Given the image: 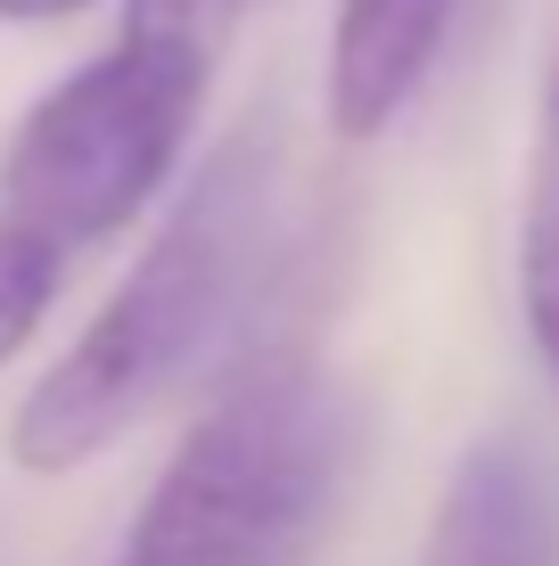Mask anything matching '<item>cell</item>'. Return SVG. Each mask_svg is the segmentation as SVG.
Segmentation results:
<instances>
[{
	"instance_id": "1",
	"label": "cell",
	"mask_w": 559,
	"mask_h": 566,
	"mask_svg": "<svg viewBox=\"0 0 559 566\" xmlns=\"http://www.w3.org/2000/svg\"><path fill=\"white\" fill-rule=\"evenodd\" d=\"M280 247L288 156L280 132L256 115L222 148H206L189 189H173L157 239L132 255V271L74 328L66 354L25 386L9 419V460L25 476H74L115 452L141 419H157L173 395L206 386L239 354Z\"/></svg>"
},
{
	"instance_id": "2",
	"label": "cell",
	"mask_w": 559,
	"mask_h": 566,
	"mask_svg": "<svg viewBox=\"0 0 559 566\" xmlns=\"http://www.w3.org/2000/svg\"><path fill=\"white\" fill-rule=\"evenodd\" d=\"M362 460V402L313 361L215 386L157 468L115 566H304Z\"/></svg>"
},
{
	"instance_id": "3",
	"label": "cell",
	"mask_w": 559,
	"mask_h": 566,
	"mask_svg": "<svg viewBox=\"0 0 559 566\" xmlns=\"http://www.w3.org/2000/svg\"><path fill=\"white\" fill-rule=\"evenodd\" d=\"M206 91L215 66L115 33L91 66H74L17 115L0 148V198L58 247L115 239L173 189Z\"/></svg>"
},
{
	"instance_id": "4",
	"label": "cell",
	"mask_w": 559,
	"mask_h": 566,
	"mask_svg": "<svg viewBox=\"0 0 559 566\" xmlns=\"http://www.w3.org/2000/svg\"><path fill=\"white\" fill-rule=\"evenodd\" d=\"M420 566H559V476L527 436L469 443L428 517Z\"/></svg>"
},
{
	"instance_id": "5",
	"label": "cell",
	"mask_w": 559,
	"mask_h": 566,
	"mask_svg": "<svg viewBox=\"0 0 559 566\" xmlns=\"http://www.w3.org/2000/svg\"><path fill=\"white\" fill-rule=\"evenodd\" d=\"M460 0H338L330 25V132L379 140L445 57Z\"/></svg>"
},
{
	"instance_id": "6",
	"label": "cell",
	"mask_w": 559,
	"mask_h": 566,
	"mask_svg": "<svg viewBox=\"0 0 559 566\" xmlns=\"http://www.w3.org/2000/svg\"><path fill=\"white\" fill-rule=\"evenodd\" d=\"M58 280H66V247L42 239L33 222H17V213H0V369L25 354V337L42 328Z\"/></svg>"
},
{
	"instance_id": "7",
	"label": "cell",
	"mask_w": 559,
	"mask_h": 566,
	"mask_svg": "<svg viewBox=\"0 0 559 566\" xmlns=\"http://www.w3.org/2000/svg\"><path fill=\"white\" fill-rule=\"evenodd\" d=\"M518 296H527V328H535V354L559 378V172H535V198L527 222H518Z\"/></svg>"
},
{
	"instance_id": "8",
	"label": "cell",
	"mask_w": 559,
	"mask_h": 566,
	"mask_svg": "<svg viewBox=\"0 0 559 566\" xmlns=\"http://www.w3.org/2000/svg\"><path fill=\"white\" fill-rule=\"evenodd\" d=\"M247 0H124V33L132 42H157L173 57H198V66H222V42L239 25Z\"/></svg>"
},
{
	"instance_id": "9",
	"label": "cell",
	"mask_w": 559,
	"mask_h": 566,
	"mask_svg": "<svg viewBox=\"0 0 559 566\" xmlns=\"http://www.w3.org/2000/svg\"><path fill=\"white\" fill-rule=\"evenodd\" d=\"M91 0H0V25H58V17H83Z\"/></svg>"
},
{
	"instance_id": "10",
	"label": "cell",
	"mask_w": 559,
	"mask_h": 566,
	"mask_svg": "<svg viewBox=\"0 0 559 566\" xmlns=\"http://www.w3.org/2000/svg\"><path fill=\"white\" fill-rule=\"evenodd\" d=\"M544 124H551V156H544V165L559 172V66H551V91H544Z\"/></svg>"
}]
</instances>
